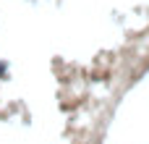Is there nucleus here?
Segmentation results:
<instances>
[{
  "mask_svg": "<svg viewBox=\"0 0 149 144\" xmlns=\"http://www.w3.org/2000/svg\"><path fill=\"white\" fill-rule=\"evenodd\" d=\"M3 71H5V66H3V63H0V73H3Z\"/></svg>",
  "mask_w": 149,
  "mask_h": 144,
  "instance_id": "nucleus-1",
  "label": "nucleus"
}]
</instances>
